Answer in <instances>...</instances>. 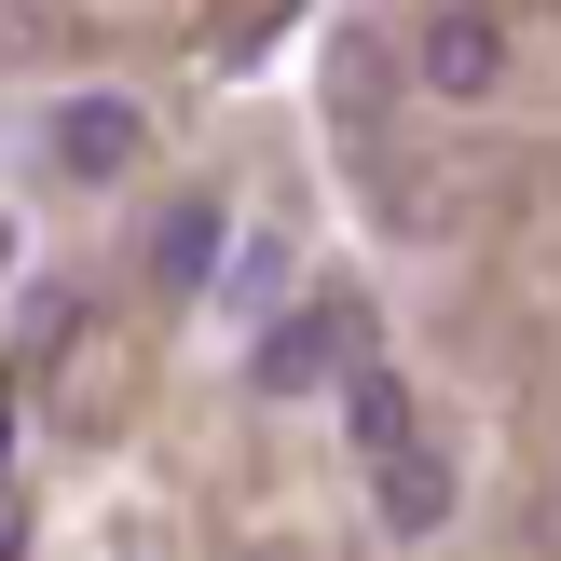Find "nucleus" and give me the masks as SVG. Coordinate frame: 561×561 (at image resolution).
Listing matches in <instances>:
<instances>
[{
    "mask_svg": "<svg viewBox=\"0 0 561 561\" xmlns=\"http://www.w3.org/2000/svg\"><path fill=\"white\" fill-rule=\"evenodd\" d=\"M343 356H356V301H274V329L247 343V383L316 398V383H343Z\"/></svg>",
    "mask_w": 561,
    "mask_h": 561,
    "instance_id": "1",
    "label": "nucleus"
},
{
    "mask_svg": "<svg viewBox=\"0 0 561 561\" xmlns=\"http://www.w3.org/2000/svg\"><path fill=\"white\" fill-rule=\"evenodd\" d=\"M411 69H425V96H466V110H480L493 82H507V27H493V14H466V0H453V14H438L425 42H411Z\"/></svg>",
    "mask_w": 561,
    "mask_h": 561,
    "instance_id": "2",
    "label": "nucleus"
},
{
    "mask_svg": "<svg viewBox=\"0 0 561 561\" xmlns=\"http://www.w3.org/2000/svg\"><path fill=\"white\" fill-rule=\"evenodd\" d=\"M370 507H383V535H411V548L453 535V466L411 438V453H383V466H370Z\"/></svg>",
    "mask_w": 561,
    "mask_h": 561,
    "instance_id": "3",
    "label": "nucleus"
},
{
    "mask_svg": "<svg viewBox=\"0 0 561 561\" xmlns=\"http://www.w3.org/2000/svg\"><path fill=\"white\" fill-rule=\"evenodd\" d=\"M137 151H151V124H137L124 96H69L55 110V164H69V179H124Z\"/></svg>",
    "mask_w": 561,
    "mask_h": 561,
    "instance_id": "4",
    "label": "nucleus"
},
{
    "mask_svg": "<svg viewBox=\"0 0 561 561\" xmlns=\"http://www.w3.org/2000/svg\"><path fill=\"white\" fill-rule=\"evenodd\" d=\"M206 288H219V316H247V329H261L274 301H288V247H274V233H233V247H219V274H206Z\"/></svg>",
    "mask_w": 561,
    "mask_h": 561,
    "instance_id": "5",
    "label": "nucleus"
},
{
    "mask_svg": "<svg viewBox=\"0 0 561 561\" xmlns=\"http://www.w3.org/2000/svg\"><path fill=\"white\" fill-rule=\"evenodd\" d=\"M343 438H356L370 466L411 453V383H398V370H356V383H343Z\"/></svg>",
    "mask_w": 561,
    "mask_h": 561,
    "instance_id": "6",
    "label": "nucleus"
},
{
    "mask_svg": "<svg viewBox=\"0 0 561 561\" xmlns=\"http://www.w3.org/2000/svg\"><path fill=\"white\" fill-rule=\"evenodd\" d=\"M219 247H233V233H219V206H164L151 274H164V288H206V274H219Z\"/></svg>",
    "mask_w": 561,
    "mask_h": 561,
    "instance_id": "7",
    "label": "nucleus"
},
{
    "mask_svg": "<svg viewBox=\"0 0 561 561\" xmlns=\"http://www.w3.org/2000/svg\"><path fill=\"white\" fill-rule=\"evenodd\" d=\"M0 561H14V507H0Z\"/></svg>",
    "mask_w": 561,
    "mask_h": 561,
    "instance_id": "8",
    "label": "nucleus"
}]
</instances>
